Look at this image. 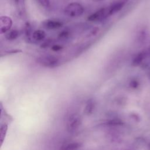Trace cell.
<instances>
[{"mask_svg":"<svg viewBox=\"0 0 150 150\" xmlns=\"http://www.w3.org/2000/svg\"><path fill=\"white\" fill-rule=\"evenodd\" d=\"M64 13L71 18H77L84 13V8L78 2H72L67 5L64 9Z\"/></svg>","mask_w":150,"mask_h":150,"instance_id":"6da1fadb","label":"cell"},{"mask_svg":"<svg viewBox=\"0 0 150 150\" xmlns=\"http://www.w3.org/2000/svg\"><path fill=\"white\" fill-rule=\"evenodd\" d=\"M36 61L40 65L49 68L57 67L60 63L59 58L53 55L41 56L37 58Z\"/></svg>","mask_w":150,"mask_h":150,"instance_id":"7a4b0ae2","label":"cell"},{"mask_svg":"<svg viewBox=\"0 0 150 150\" xmlns=\"http://www.w3.org/2000/svg\"><path fill=\"white\" fill-rule=\"evenodd\" d=\"M81 124V120L80 116L78 114H74L71 115L67 122V128L69 132H74L80 127Z\"/></svg>","mask_w":150,"mask_h":150,"instance_id":"3957f363","label":"cell"},{"mask_svg":"<svg viewBox=\"0 0 150 150\" xmlns=\"http://www.w3.org/2000/svg\"><path fill=\"white\" fill-rule=\"evenodd\" d=\"M108 16L107 8H102L88 16L87 19L91 22H96L102 21Z\"/></svg>","mask_w":150,"mask_h":150,"instance_id":"277c9868","label":"cell"},{"mask_svg":"<svg viewBox=\"0 0 150 150\" xmlns=\"http://www.w3.org/2000/svg\"><path fill=\"white\" fill-rule=\"evenodd\" d=\"M12 25V20L7 16H1L0 17V33L1 34L8 32Z\"/></svg>","mask_w":150,"mask_h":150,"instance_id":"5b68a950","label":"cell"},{"mask_svg":"<svg viewBox=\"0 0 150 150\" xmlns=\"http://www.w3.org/2000/svg\"><path fill=\"white\" fill-rule=\"evenodd\" d=\"M125 4V1L121 0V1L115 2L112 4H111L110 6L107 7L108 16H109L112 15H114V13L121 10L122 8L124 7Z\"/></svg>","mask_w":150,"mask_h":150,"instance_id":"8992f818","label":"cell"},{"mask_svg":"<svg viewBox=\"0 0 150 150\" xmlns=\"http://www.w3.org/2000/svg\"><path fill=\"white\" fill-rule=\"evenodd\" d=\"M43 27L47 29H56L61 28L63 26V23L56 19H47L43 23Z\"/></svg>","mask_w":150,"mask_h":150,"instance_id":"52a82bcc","label":"cell"},{"mask_svg":"<svg viewBox=\"0 0 150 150\" xmlns=\"http://www.w3.org/2000/svg\"><path fill=\"white\" fill-rule=\"evenodd\" d=\"M145 56H146V53L145 52H142L138 53L132 59V61L131 63L132 66L135 67L141 64L143 60L145 57Z\"/></svg>","mask_w":150,"mask_h":150,"instance_id":"ba28073f","label":"cell"},{"mask_svg":"<svg viewBox=\"0 0 150 150\" xmlns=\"http://www.w3.org/2000/svg\"><path fill=\"white\" fill-rule=\"evenodd\" d=\"M81 144L78 142H71L62 145L59 150H78Z\"/></svg>","mask_w":150,"mask_h":150,"instance_id":"9c48e42d","label":"cell"},{"mask_svg":"<svg viewBox=\"0 0 150 150\" xmlns=\"http://www.w3.org/2000/svg\"><path fill=\"white\" fill-rule=\"evenodd\" d=\"M46 37V33L45 31L41 30V29H38L35 30L32 35V39L35 41L39 42L44 40V39Z\"/></svg>","mask_w":150,"mask_h":150,"instance_id":"30bf717a","label":"cell"},{"mask_svg":"<svg viewBox=\"0 0 150 150\" xmlns=\"http://www.w3.org/2000/svg\"><path fill=\"white\" fill-rule=\"evenodd\" d=\"M95 108V102L93 99H90L86 103L84 111L87 115H90L93 113Z\"/></svg>","mask_w":150,"mask_h":150,"instance_id":"8fae6325","label":"cell"},{"mask_svg":"<svg viewBox=\"0 0 150 150\" xmlns=\"http://www.w3.org/2000/svg\"><path fill=\"white\" fill-rule=\"evenodd\" d=\"M19 32L16 29H13L8 31L5 35V38L8 40H15L19 36Z\"/></svg>","mask_w":150,"mask_h":150,"instance_id":"7c38bea8","label":"cell"},{"mask_svg":"<svg viewBox=\"0 0 150 150\" xmlns=\"http://www.w3.org/2000/svg\"><path fill=\"white\" fill-rule=\"evenodd\" d=\"M25 35L26 36L29 38L30 36L32 35L33 32L32 33V27L31 25L30 24V23L27 22L25 24Z\"/></svg>","mask_w":150,"mask_h":150,"instance_id":"4fadbf2b","label":"cell"},{"mask_svg":"<svg viewBox=\"0 0 150 150\" xmlns=\"http://www.w3.org/2000/svg\"><path fill=\"white\" fill-rule=\"evenodd\" d=\"M70 36V32L67 30H64L62 31L58 35V38L60 39H66Z\"/></svg>","mask_w":150,"mask_h":150,"instance_id":"5bb4252c","label":"cell"},{"mask_svg":"<svg viewBox=\"0 0 150 150\" xmlns=\"http://www.w3.org/2000/svg\"><path fill=\"white\" fill-rule=\"evenodd\" d=\"M129 86L131 88H133V89H136L139 86V81L135 79H132L129 84Z\"/></svg>","mask_w":150,"mask_h":150,"instance_id":"9a60e30c","label":"cell"},{"mask_svg":"<svg viewBox=\"0 0 150 150\" xmlns=\"http://www.w3.org/2000/svg\"><path fill=\"white\" fill-rule=\"evenodd\" d=\"M37 1L41 6L45 8L50 6V0H37Z\"/></svg>","mask_w":150,"mask_h":150,"instance_id":"2e32d148","label":"cell"},{"mask_svg":"<svg viewBox=\"0 0 150 150\" xmlns=\"http://www.w3.org/2000/svg\"><path fill=\"white\" fill-rule=\"evenodd\" d=\"M52 43V39H47L46 41L43 42L42 43L40 47H41L42 48H46V47H49Z\"/></svg>","mask_w":150,"mask_h":150,"instance_id":"e0dca14e","label":"cell"},{"mask_svg":"<svg viewBox=\"0 0 150 150\" xmlns=\"http://www.w3.org/2000/svg\"><path fill=\"white\" fill-rule=\"evenodd\" d=\"M62 49V47L59 45H54L52 46V50L55 52L59 51Z\"/></svg>","mask_w":150,"mask_h":150,"instance_id":"ac0fdd59","label":"cell"},{"mask_svg":"<svg viewBox=\"0 0 150 150\" xmlns=\"http://www.w3.org/2000/svg\"><path fill=\"white\" fill-rule=\"evenodd\" d=\"M20 52H22V50L20 49H12L11 50L6 52V53L8 54H16V53H20Z\"/></svg>","mask_w":150,"mask_h":150,"instance_id":"d6986e66","label":"cell"},{"mask_svg":"<svg viewBox=\"0 0 150 150\" xmlns=\"http://www.w3.org/2000/svg\"><path fill=\"white\" fill-rule=\"evenodd\" d=\"M131 117H132L135 121H139V117L138 116V115L136 114H132Z\"/></svg>","mask_w":150,"mask_h":150,"instance_id":"ffe728a7","label":"cell"},{"mask_svg":"<svg viewBox=\"0 0 150 150\" xmlns=\"http://www.w3.org/2000/svg\"><path fill=\"white\" fill-rule=\"evenodd\" d=\"M13 1H14L15 4H16V5H17V6L21 5L23 2V0H13Z\"/></svg>","mask_w":150,"mask_h":150,"instance_id":"44dd1931","label":"cell"},{"mask_svg":"<svg viewBox=\"0 0 150 150\" xmlns=\"http://www.w3.org/2000/svg\"><path fill=\"white\" fill-rule=\"evenodd\" d=\"M93 1H94V2H100V1H101L103 0H93Z\"/></svg>","mask_w":150,"mask_h":150,"instance_id":"7402d4cb","label":"cell"},{"mask_svg":"<svg viewBox=\"0 0 150 150\" xmlns=\"http://www.w3.org/2000/svg\"><path fill=\"white\" fill-rule=\"evenodd\" d=\"M149 149H150V143L149 144Z\"/></svg>","mask_w":150,"mask_h":150,"instance_id":"603a6c76","label":"cell"},{"mask_svg":"<svg viewBox=\"0 0 150 150\" xmlns=\"http://www.w3.org/2000/svg\"><path fill=\"white\" fill-rule=\"evenodd\" d=\"M124 150H131V149H124Z\"/></svg>","mask_w":150,"mask_h":150,"instance_id":"cb8c5ba5","label":"cell"}]
</instances>
